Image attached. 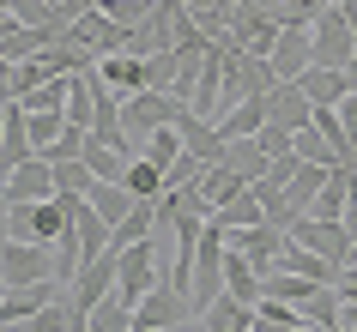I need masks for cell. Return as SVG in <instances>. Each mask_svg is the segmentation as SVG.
Returning <instances> with one entry per match:
<instances>
[{"label":"cell","instance_id":"18","mask_svg":"<svg viewBox=\"0 0 357 332\" xmlns=\"http://www.w3.org/2000/svg\"><path fill=\"white\" fill-rule=\"evenodd\" d=\"M218 164H225V169H236L243 182H261L273 157L261 151V139H225V157H218Z\"/></svg>","mask_w":357,"mask_h":332},{"label":"cell","instance_id":"31","mask_svg":"<svg viewBox=\"0 0 357 332\" xmlns=\"http://www.w3.org/2000/svg\"><path fill=\"white\" fill-rule=\"evenodd\" d=\"M91 164L85 157H67V164H55V193H91Z\"/></svg>","mask_w":357,"mask_h":332},{"label":"cell","instance_id":"36","mask_svg":"<svg viewBox=\"0 0 357 332\" xmlns=\"http://www.w3.org/2000/svg\"><path fill=\"white\" fill-rule=\"evenodd\" d=\"M43 79H49V73H43V61H19V67H13V97H31Z\"/></svg>","mask_w":357,"mask_h":332},{"label":"cell","instance_id":"17","mask_svg":"<svg viewBox=\"0 0 357 332\" xmlns=\"http://www.w3.org/2000/svg\"><path fill=\"white\" fill-rule=\"evenodd\" d=\"M225 290L243 296V302H261V272L248 266L243 248H230V236H225Z\"/></svg>","mask_w":357,"mask_h":332},{"label":"cell","instance_id":"25","mask_svg":"<svg viewBox=\"0 0 357 332\" xmlns=\"http://www.w3.org/2000/svg\"><path fill=\"white\" fill-rule=\"evenodd\" d=\"M121 187H128L133 200H158V193H164V169H158V164H146V157H133V164H128V175H121Z\"/></svg>","mask_w":357,"mask_h":332},{"label":"cell","instance_id":"39","mask_svg":"<svg viewBox=\"0 0 357 332\" xmlns=\"http://www.w3.org/2000/svg\"><path fill=\"white\" fill-rule=\"evenodd\" d=\"M6 218H13V200H6V187H0V248H6Z\"/></svg>","mask_w":357,"mask_h":332},{"label":"cell","instance_id":"1","mask_svg":"<svg viewBox=\"0 0 357 332\" xmlns=\"http://www.w3.org/2000/svg\"><path fill=\"white\" fill-rule=\"evenodd\" d=\"M218 296H225V223H206V230H200V248H194L188 308H194V314H206Z\"/></svg>","mask_w":357,"mask_h":332},{"label":"cell","instance_id":"8","mask_svg":"<svg viewBox=\"0 0 357 332\" xmlns=\"http://www.w3.org/2000/svg\"><path fill=\"white\" fill-rule=\"evenodd\" d=\"M266 61H273V73H279V79H303L309 67H315V31H309V24H284Z\"/></svg>","mask_w":357,"mask_h":332},{"label":"cell","instance_id":"16","mask_svg":"<svg viewBox=\"0 0 357 332\" xmlns=\"http://www.w3.org/2000/svg\"><path fill=\"white\" fill-rule=\"evenodd\" d=\"M200 320H206L212 332H255V302H243V296H230V290H225L206 314H200Z\"/></svg>","mask_w":357,"mask_h":332},{"label":"cell","instance_id":"30","mask_svg":"<svg viewBox=\"0 0 357 332\" xmlns=\"http://www.w3.org/2000/svg\"><path fill=\"white\" fill-rule=\"evenodd\" d=\"M24 121H31V145H37V157L55 145L61 127H67V115H61V109H24Z\"/></svg>","mask_w":357,"mask_h":332},{"label":"cell","instance_id":"41","mask_svg":"<svg viewBox=\"0 0 357 332\" xmlns=\"http://www.w3.org/2000/svg\"><path fill=\"white\" fill-rule=\"evenodd\" d=\"M182 332H212V326H206V320H200V314H194V320H188V326H182Z\"/></svg>","mask_w":357,"mask_h":332},{"label":"cell","instance_id":"24","mask_svg":"<svg viewBox=\"0 0 357 332\" xmlns=\"http://www.w3.org/2000/svg\"><path fill=\"white\" fill-rule=\"evenodd\" d=\"M182 151H188V145H182V127H158V133H151V139H146V145H139V157H146V164H158V169H164V175H169Z\"/></svg>","mask_w":357,"mask_h":332},{"label":"cell","instance_id":"44","mask_svg":"<svg viewBox=\"0 0 357 332\" xmlns=\"http://www.w3.org/2000/svg\"><path fill=\"white\" fill-rule=\"evenodd\" d=\"M339 332H357V326H339Z\"/></svg>","mask_w":357,"mask_h":332},{"label":"cell","instance_id":"2","mask_svg":"<svg viewBox=\"0 0 357 332\" xmlns=\"http://www.w3.org/2000/svg\"><path fill=\"white\" fill-rule=\"evenodd\" d=\"M182 115H188V103H176L169 91H133V97H121V133L139 139V145H146L158 127H176Z\"/></svg>","mask_w":357,"mask_h":332},{"label":"cell","instance_id":"13","mask_svg":"<svg viewBox=\"0 0 357 332\" xmlns=\"http://www.w3.org/2000/svg\"><path fill=\"white\" fill-rule=\"evenodd\" d=\"M266 121H273V109H266V97H243V103H236V109H225L218 121H212V127L225 133V139H255V133H261Z\"/></svg>","mask_w":357,"mask_h":332},{"label":"cell","instance_id":"3","mask_svg":"<svg viewBox=\"0 0 357 332\" xmlns=\"http://www.w3.org/2000/svg\"><path fill=\"white\" fill-rule=\"evenodd\" d=\"M158 284H164V254H158L151 242H128V248H121V272H115V296H121L128 308H139L146 290H158Z\"/></svg>","mask_w":357,"mask_h":332},{"label":"cell","instance_id":"35","mask_svg":"<svg viewBox=\"0 0 357 332\" xmlns=\"http://www.w3.org/2000/svg\"><path fill=\"white\" fill-rule=\"evenodd\" d=\"M255 139H261V151H266V157H284V151L297 145V127H284V121H266V127L255 133Z\"/></svg>","mask_w":357,"mask_h":332},{"label":"cell","instance_id":"23","mask_svg":"<svg viewBox=\"0 0 357 332\" xmlns=\"http://www.w3.org/2000/svg\"><path fill=\"white\" fill-rule=\"evenodd\" d=\"M85 200H91L97 212H103V218H109V230H115L121 218H128L133 205H139V200H133V193H128L121 182H91V193H85Z\"/></svg>","mask_w":357,"mask_h":332},{"label":"cell","instance_id":"19","mask_svg":"<svg viewBox=\"0 0 357 332\" xmlns=\"http://www.w3.org/2000/svg\"><path fill=\"white\" fill-rule=\"evenodd\" d=\"M309 290H321V284H315V278H297V272H284V266L261 272V296H266V302H291V308H297V302H303Z\"/></svg>","mask_w":357,"mask_h":332},{"label":"cell","instance_id":"33","mask_svg":"<svg viewBox=\"0 0 357 332\" xmlns=\"http://www.w3.org/2000/svg\"><path fill=\"white\" fill-rule=\"evenodd\" d=\"M315 133L339 151V157H351V139H345V121H339V109H315Z\"/></svg>","mask_w":357,"mask_h":332},{"label":"cell","instance_id":"28","mask_svg":"<svg viewBox=\"0 0 357 332\" xmlns=\"http://www.w3.org/2000/svg\"><path fill=\"white\" fill-rule=\"evenodd\" d=\"M85 326H91V332H128L133 326V308L121 302V296H103V302L85 314Z\"/></svg>","mask_w":357,"mask_h":332},{"label":"cell","instance_id":"20","mask_svg":"<svg viewBox=\"0 0 357 332\" xmlns=\"http://www.w3.org/2000/svg\"><path fill=\"white\" fill-rule=\"evenodd\" d=\"M158 230H164V223H158V200H139L128 218L115 223V248H128V242H151Z\"/></svg>","mask_w":357,"mask_h":332},{"label":"cell","instance_id":"34","mask_svg":"<svg viewBox=\"0 0 357 332\" xmlns=\"http://www.w3.org/2000/svg\"><path fill=\"white\" fill-rule=\"evenodd\" d=\"M146 79H151V91H169V85H176V49L146 55Z\"/></svg>","mask_w":357,"mask_h":332},{"label":"cell","instance_id":"46","mask_svg":"<svg viewBox=\"0 0 357 332\" xmlns=\"http://www.w3.org/2000/svg\"><path fill=\"white\" fill-rule=\"evenodd\" d=\"M0 103H6V97H0Z\"/></svg>","mask_w":357,"mask_h":332},{"label":"cell","instance_id":"26","mask_svg":"<svg viewBox=\"0 0 357 332\" xmlns=\"http://www.w3.org/2000/svg\"><path fill=\"white\" fill-rule=\"evenodd\" d=\"M309 218H345V164L339 169H327V187L315 193V205H309Z\"/></svg>","mask_w":357,"mask_h":332},{"label":"cell","instance_id":"10","mask_svg":"<svg viewBox=\"0 0 357 332\" xmlns=\"http://www.w3.org/2000/svg\"><path fill=\"white\" fill-rule=\"evenodd\" d=\"M0 187H6V200H13V205H19V200H49V193H55V164H49V157H31V164L6 169Z\"/></svg>","mask_w":357,"mask_h":332},{"label":"cell","instance_id":"22","mask_svg":"<svg viewBox=\"0 0 357 332\" xmlns=\"http://www.w3.org/2000/svg\"><path fill=\"white\" fill-rule=\"evenodd\" d=\"M243 175H236V169H225V164H206V175H200V200L212 205V212H218V205H230L236 200V193H243Z\"/></svg>","mask_w":357,"mask_h":332},{"label":"cell","instance_id":"12","mask_svg":"<svg viewBox=\"0 0 357 332\" xmlns=\"http://www.w3.org/2000/svg\"><path fill=\"white\" fill-rule=\"evenodd\" d=\"M266 109H273V121H284V127H309V121H315V103L303 97L297 79H279V85L266 91Z\"/></svg>","mask_w":357,"mask_h":332},{"label":"cell","instance_id":"14","mask_svg":"<svg viewBox=\"0 0 357 332\" xmlns=\"http://www.w3.org/2000/svg\"><path fill=\"white\" fill-rule=\"evenodd\" d=\"M284 272H297V278H315V284H339V266L327 254H315V248H303V242L284 236V254H279Z\"/></svg>","mask_w":357,"mask_h":332},{"label":"cell","instance_id":"43","mask_svg":"<svg viewBox=\"0 0 357 332\" xmlns=\"http://www.w3.org/2000/svg\"><path fill=\"white\" fill-rule=\"evenodd\" d=\"M0 302H6V284H0Z\"/></svg>","mask_w":357,"mask_h":332},{"label":"cell","instance_id":"9","mask_svg":"<svg viewBox=\"0 0 357 332\" xmlns=\"http://www.w3.org/2000/svg\"><path fill=\"white\" fill-rule=\"evenodd\" d=\"M230 236V248H243L248 254V266H255V272H273V266H279V254H284V223H255V230H225Z\"/></svg>","mask_w":357,"mask_h":332},{"label":"cell","instance_id":"4","mask_svg":"<svg viewBox=\"0 0 357 332\" xmlns=\"http://www.w3.org/2000/svg\"><path fill=\"white\" fill-rule=\"evenodd\" d=\"M55 278V248L49 242H6L0 248V284L19 290V284H43Z\"/></svg>","mask_w":357,"mask_h":332},{"label":"cell","instance_id":"21","mask_svg":"<svg viewBox=\"0 0 357 332\" xmlns=\"http://www.w3.org/2000/svg\"><path fill=\"white\" fill-rule=\"evenodd\" d=\"M212 223H225V230H255V223H266V205L255 200V187H243L230 205H218V212H212Z\"/></svg>","mask_w":357,"mask_h":332},{"label":"cell","instance_id":"6","mask_svg":"<svg viewBox=\"0 0 357 332\" xmlns=\"http://www.w3.org/2000/svg\"><path fill=\"white\" fill-rule=\"evenodd\" d=\"M115 272H121V248H109V254H97L79 266V278L67 284V302H73V314H91L103 296H115Z\"/></svg>","mask_w":357,"mask_h":332},{"label":"cell","instance_id":"42","mask_svg":"<svg viewBox=\"0 0 357 332\" xmlns=\"http://www.w3.org/2000/svg\"><path fill=\"white\" fill-rule=\"evenodd\" d=\"M345 164H351V169H357V145H351V157H345Z\"/></svg>","mask_w":357,"mask_h":332},{"label":"cell","instance_id":"45","mask_svg":"<svg viewBox=\"0 0 357 332\" xmlns=\"http://www.w3.org/2000/svg\"><path fill=\"white\" fill-rule=\"evenodd\" d=\"M351 260H357V242H351Z\"/></svg>","mask_w":357,"mask_h":332},{"label":"cell","instance_id":"29","mask_svg":"<svg viewBox=\"0 0 357 332\" xmlns=\"http://www.w3.org/2000/svg\"><path fill=\"white\" fill-rule=\"evenodd\" d=\"M291 151H297L303 164H321V169H339V164H345V157H339V151L315 133V121H309V127H297V145H291Z\"/></svg>","mask_w":357,"mask_h":332},{"label":"cell","instance_id":"7","mask_svg":"<svg viewBox=\"0 0 357 332\" xmlns=\"http://www.w3.org/2000/svg\"><path fill=\"white\" fill-rule=\"evenodd\" d=\"M284 236L303 242V248H315V254H327L339 272L351 266V236H345V223H333V218H309V212H303V218L284 223Z\"/></svg>","mask_w":357,"mask_h":332},{"label":"cell","instance_id":"27","mask_svg":"<svg viewBox=\"0 0 357 332\" xmlns=\"http://www.w3.org/2000/svg\"><path fill=\"white\" fill-rule=\"evenodd\" d=\"M85 164H91L97 182H121V175H128V157H121L115 145H103L97 133H91V145H85Z\"/></svg>","mask_w":357,"mask_h":332},{"label":"cell","instance_id":"38","mask_svg":"<svg viewBox=\"0 0 357 332\" xmlns=\"http://www.w3.org/2000/svg\"><path fill=\"white\" fill-rule=\"evenodd\" d=\"M339 121H345V139L357 145V91H345V103H339Z\"/></svg>","mask_w":357,"mask_h":332},{"label":"cell","instance_id":"11","mask_svg":"<svg viewBox=\"0 0 357 332\" xmlns=\"http://www.w3.org/2000/svg\"><path fill=\"white\" fill-rule=\"evenodd\" d=\"M97 79H103L115 97L151 91V79H146V55H97Z\"/></svg>","mask_w":357,"mask_h":332},{"label":"cell","instance_id":"15","mask_svg":"<svg viewBox=\"0 0 357 332\" xmlns=\"http://www.w3.org/2000/svg\"><path fill=\"white\" fill-rule=\"evenodd\" d=\"M297 85H303V97H309L315 109H339V103H345V73H339V67H309Z\"/></svg>","mask_w":357,"mask_h":332},{"label":"cell","instance_id":"5","mask_svg":"<svg viewBox=\"0 0 357 332\" xmlns=\"http://www.w3.org/2000/svg\"><path fill=\"white\" fill-rule=\"evenodd\" d=\"M315 31V67H339L345 73V61L357 55V24L339 13V6H321V19L309 24Z\"/></svg>","mask_w":357,"mask_h":332},{"label":"cell","instance_id":"37","mask_svg":"<svg viewBox=\"0 0 357 332\" xmlns=\"http://www.w3.org/2000/svg\"><path fill=\"white\" fill-rule=\"evenodd\" d=\"M339 223H345V236L357 242V169L351 164H345V218H339Z\"/></svg>","mask_w":357,"mask_h":332},{"label":"cell","instance_id":"32","mask_svg":"<svg viewBox=\"0 0 357 332\" xmlns=\"http://www.w3.org/2000/svg\"><path fill=\"white\" fill-rule=\"evenodd\" d=\"M85 145H91V127H73V121H67L61 139L43 151V157H49V164H67V157H85Z\"/></svg>","mask_w":357,"mask_h":332},{"label":"cell","instance_id":"40","mask_svg":"<svg viewBox=\"0 0 357 332\" xmlns=\"http://www.w3.org/2000/svg\"><path fill=\"white\" fill-rule=\"evenodd\" d=\"M345 91H357V55L345 61Z\"/></svg>","mask_w":357,"mask_h":332}]
</instances>
